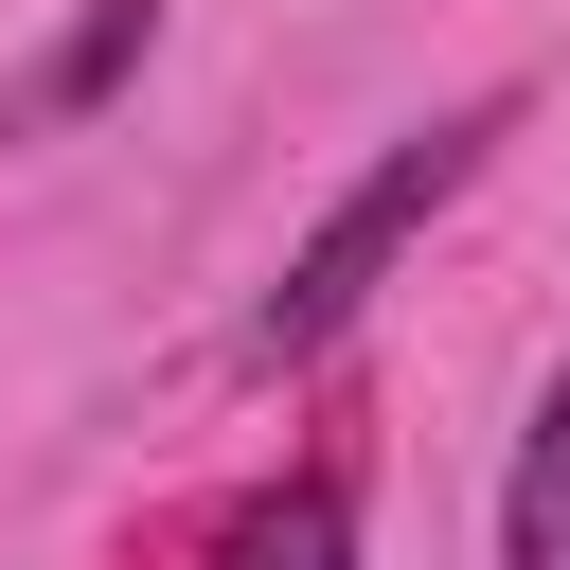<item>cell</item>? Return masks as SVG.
<instances>
[{"label": "cell", "mask_w": 570, "mask_h": 570, "mask_svg": "<svg viewBox=\"0 0 570 570\" xmlns=\"http://www.w3.org/2000/svg\"><path fill=\"white\" fill-rule=\"evenodd\" d=\"M499 125H517V89H463V107L392 125V142H374V160H356V178L321 196V232L285 249V285L249 303V338H232V356H249V374H303V356H338V338H356V321L392 303V267L428 249V214H445V196H463V178L499 160Z\"/></svg>", "instance_id": "obj_1"}, {"label": "cell", "mask_w": 570, "mask_h": 570, "mask_svg": "<svg viewBox=\"0 0 570 570\" xmlns=\"http://www.w3.org/2000/svg\"><path fill=\"white\" fill-rule=\"evenodd\" d=\"M214 570H356V481L303 463V481H267V499H232V517H214Z\"/></svg>", "instance_id": "obj_2"}, {"label": "cell", "mask_w": 570, "mask_h": 570, "mask_svg": "<svg viewBox=\"0 0 570 570\" xmlns=\"http://www.w3.org/2000/svg\"><path fill=\"white\" fill-rule=\"evenodd\" d=\"M499 570H570V374L534 392L517 428V481H499Z\"/></svg>", "instance_id": "obj_3"}, {"label": "cell", "mask_w": 570, "mask_h": 570, "mask_svg": "<svg viewBox=\"0 0 570 570\" xmlns=\"http://www.w3.org/2000/svg\"><path fill=\"white\" fill-rule=\"evenodd\" d=\"M142 36H160V0H89V18L53 36V71H36V89L0 107V125H89V107L125 89V53H142Z\"/></svg>", "instance_id": "obj_4"}]
</instances>
